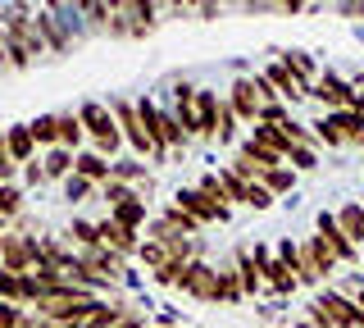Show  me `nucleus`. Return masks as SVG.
I'll list each match as a JSON object with an SVG mask.
<instances>
[{
	"label": "nucleus",
	"instance_id": "nucleus-8",
	"mask_svg": "<svg viewBox=\"0 0 364 328\" xmlns=\"http://www.w3.org/2000/svg\"><path fill=\"white\" fill-rule=\"evenodd\" d=\"M178 287L187 292V297H196V301H219V269L205 265V260H191Z\"/></svg>",
	"mask_w": 364,
	"mask_h": 328
},
{
	"label": "nucleus",
	"instance_id": "nucleus-30",
	"mask_svg": "<svg viewBox=\"0 0 364 328\" xmlns=\"http://www.w3.org/2000/svg\"><path fill=\"white\" fill-rule=\"evenodd\" d=\"M333 123L341 128V142H346V146H364V115L341 110V115H333Z\"/></svg>",
	"mask_w": 364,
	"mask_h": 328
},
{
	"label": "nucleus",
	"instance_id": "nucleus-2",
	"mask_svg": "<svg viewBox=\"0 0 364 328\" xmlns=\"http://www.w3.org/2000/svg\"><path fill=\"white\" fill-rule=\"evenodd\" d=\"M77 119H82V132L91 137V146H96V155H109L123 146V132H119V123H114V110L105 105V100H82L77 105Z\"/></svg>",
	"mask_w": 364,
	"mask_h": 328
},
{
	"label": "nucleus",
	"instance_id": "nucleus-39",
	"mask_svg": "<svg viewBox=\"0 0 364 328\" xmlns=\"http://www.w3.org/2000/svg\"><path fill=\"white\" fill-rule=\"evenodd\" d=\"M0 301L23 305V278H18V274H9V269H0Z\"/></svg>",
	"mask_w": 364,
	"mask_h": 328
},
{
	"label": "nucleus",
	"instance_id": "nucleus-48",
	"mask_svg": "<svg viewBox=\"0 0 364 328\" xmlns=\"http://www.w3.org/2000/svg\"><path fill=\"white\" fill-rule=\"evenodd\" d=\"M0 160H9V151H5V132H0Z\"/></svg>",
	"mask_w": 364,
	"mask_h": 328
},
{
	"label": "nucleus",
	"instance_id": "nucleus-11",
	"mask_svg": "<svg viewBox=\"0 0 364 328\" xmlns=\"http://www.w3.org/2000/svg\"><path fill=\"white\" fill-rule=\"evenodd\" d=\"M314 237L328 246V255H333L337 265H355V260H360V251L346 242V237H341V228H337V214H328V210L318 214V233H314Z\"/></svg>",
	"mask_w": 364,
	"mask_h": 328
},
{
	"label": "nucleus",
	"instance_id": "nucleus-49",
	"mask_svg": "<svg viewBox=\"0 0 364 328\" xmlns=\"http://www.w3.org/2000/svg\"><path fill=\"white\" fill-rule=\"evenodd\" d=\"M355 305H360V314H364V287H360V297H355Z\"/></svg>",
	"mask_w": 364,
	"mask_h": 328
},
{
	"label": "nucleus",
	"instance_id": "nucleus-40",
	"mask_svg": "<svg viewBox=\"0 0 364 328\" xmlns=\"http://www.w3.org/2000/svg\"><path fill=\"white\" fill-rule=\"evenodd\" d=\"M310 128H314V137L323 142V146H346V142H341V128L333 123V115H323L318 123H310Z\"/></svg>",
	"mask_w": 364,
	"mask_h": 328
},
{
	"label": "nucleus",
	"instance_id": "nucleus-50",
	"mask_svg": "<svg viewBox=\"0 0 364 328\" xmlns=\"http://www.w3.org/2000/svg\"><path fill=\"white\" fill-rule=\"evenodd\" d=\"M0 237H5V223H0Z\"/></svg>",
	"mask_w": 364,
	"mask_h": 328
},
{
	"label": "nucleus",
	"instance_id": "nucleus-47",
	"mask_svg": "<svg viewBox=\"0 0 364 328\" xmlns=\"http://www.w3.org/2000/svg\"><path fill=\"white\" fill-rule=\"evenodd\" d=\"M337 9H341V14H355V18L364 14V5H337Z\"/></svg>",
	"mask_w": 364,
	"mask_h": 328
},
{
	"label": "nucleus",
	"instance_id": "nucleus-4",
	"mask_svg": "<svg viewBox=\"0 0 364 328\" xmlns=\"http://www.w3.org/2000/svg\"><path fill=\"white\" fill-rule=\"evenodd\" d=\"M337 269V260L328 255V246L318 237H301L296 242V282H323Z\"/></svg>",
	"mask_w": 364,
	"mask_h": 328
},
{
	"label": "nucleus",
	"instance_id": "nucleus-9",
	"mask_svg": "<svg viewBox=\"0 0 364 328\" xmlns=\"http://www.w3.org/2000/svg\"><path fill=\"white\" fill-rule=\"evenodd\" d=\"M228 105H232L237 119H246L250 128H255V119H259V87H255V73L232 78V87H228Z\"/></svg>",
	"mask_w": 364,
	"mask_h": 328
},
{
	"label": "nucleus",
	"instance_id": "nucleus-34",
	"mask_svg": "<svg viewBox=\"0 0 364 328\" xmlns=\"http://www.w3.org/2000/svg\"><path fill=\"white\" fill-rule=\"evenodd\" d=\"M159 219L173 223V228H178V233H187V237H196V233H200V223L191 219V214L182 210V206H164V214H159Z\"/></svg>",
	"mask_w": 364,
	"mask_h": 328
},
{
	"label": "nucleus",
	"instance_id": "nucleus-20",
	"mask_svg": "<svg viewBox=\"0 0 364 328\" xmlns=\"http://www.w3.org/2000/svg\"><path fill=\"white\" fill-rule=\"evenodd\" d=\"M37 32H41V41H46V51L50 55H64L68 51V32L60 18H50V9H37Z\"/></svg>",
	"mask_w": 364,
	"mask_h": 328
},
{
	"label": "nucleus",
	"instance_id": "nucleus-25",
	"mask_svg": "<svg viewBox=\"0 0 364 328\" xmlns=\"http://www.w3.org/2000/svg\"><path fill=\"white\" fill-rule=\"evenodd\" d=\"M250 142H259V146H269L273 155H282V160H287L291 155V137L282 128H273V123H255V128H250Z\"/></svg>",
	"mask_w": 364,
	"mask_h": 328
},
{
	"label": "nucleus",
	"instance_id": "nucleus-38",
	"mask_svg": "<svg viewBox=\"0 0 364 328\" xmlns=\"http://www.w3.org/2000/svg\"><path fill=\"white\" fill-rule=\"evenodd\" d=\"M287 164L296 169V174H314V169H318V155H314V146H291Z\"/></svg>",
	"mask_w": 364,
	"mask_h": 328
},
{
	"label": "nucleus",
	"instance_id": "nucleus-44",
	"mask_svg": "<svg viewBox=\"0 0 364 328\" xmlns=\"http://www.w3.org/2000/svg\"><path fill=\"white\" fill-rule=\"evenodd\" d=\"M18 324H23V310L9 305V301H0V328H18Z\"/></svg>",
	"mask_w": 364,
	"mask_h": 328
},
{
	"label": "nucleus",
	"instance_id": "nucleus-3",
	"mask_svg": "<svg viewBox=\"0 0 364 328\" xmlns=\"http://www.w3.org/2000/svg\"><path fill=\"white\" fill-rule=\"evenodd\" d=\"M109 110H114V123H119V132H123V142L136 151V160H159V151H155V142L146 137V128H141V119H136V100H123V96H114L109 100ZM164 164V160H159Z\"/></svg>",
	"mask_w": 364,
	"mask_h": 328
},
{
	"label": "nucleus",
	"instance_id": "nucleus-37",
	"mask_svg": "<svg viewBox=\"0 0 364 328\" xmlns=\"http://www.w3.org/2000/svg\"><path fill=\"white\" fill-rule=\"evenodd\" d=\"M136 260H141L146 269H164V265H168V251H164L159 242H151V237H146V242L136 246Z\"/></svg>",
	"mask_w": 364,
	"mask_h": 328
},
{
	"label": "nucleus",
	"instance_id": "nucleus-15",
	"mask_svg": "<svg viewBox=\"0 0 364 328\" xmlns=\"http://www.w3.org/2000/svg\"><path fill=\"white\" fill-rule=\"evenodd\" d=\"M173 206H182V210H187V214H191V219H196V223H200V228H205V223H228V214H223V210H214V206H210V201H205V196H200V191H196V187H178V196H173Z\"/></svg>",
	"mask_w": 364,
	"mask_h": 328
},
{
	"label": "nucleus",
	"instance_id": "nucleus-6",
	"mask_svg": "<svg viewBox=\"0 0 364 328\" xmlns=\"http://www.w3.org/2000/svg\"><path fill=\"white\" fill-rule=\"evenodd\" d=\"M250 260H255V269H259V274H264V287L282 292V297H287V292L296 287V274H291V269H287V265H282L278 255L269 251L264 242H255V246H250Z\"/></svg>",
	"mask_w": 364,
	"mask_h": 328
},
{
	"label": "nucleus",
	"instance_id": "nucleus-18",
	"mask_svg": "<svg viewBox=\"0 0 364 328\" xmlns=\"http://www.w3.org/2000/svg\"><path fill=\"white\" fill-rule=\"evenodd\" d=\"M73 174L87 178V183H96V187H105L109 183V160H105V155H96V151H77L73 155Z\"/></svg>",
	"mask_w": 364,
	"mask_h": 328
},
{
	"label": "nucleus",
	"instance_id": "nucleus-35",
	"mask_svg": "<svg viewBox=\"0 0 364 328\" xmlns=\"http://www.w3.org/2000/svg\"><path fill=\"white\" fill-rule=\"evenodd\" d=\"M28 132H32V142H37V146H46V151H50V146H60V142H55V115L32 119V123H28Z\"/></svg>",
	"mask_w": 364,
	"mask_h": 328
},
{
	"label": "nucleus",
	"instance_id": "nucleus-41",
	"mask_svg": "<svg viewBox=\"0 0 364 328\" xmlns=\"http://www.w3.org/2000/svg\"><path fill=\"white\" fill-rule=\"evenodd\" d=\"M91 191H96V183H87V178H77V174L64 178V201H73V206H77V201H87Z\"/></svg>",
	"mask_w": 364,
	"mask_h": 328
},
{
	"label": "nucleus",
	"instance_id": "nucleus-13",
	"mask_svg": "<svg viewBox=\"0 0 364 328\" xmlns=\"http://www.w3.org/2000/svg\"><path fill=\"white\" fill-rule=\"evenodd\" d=\"M119 14L128 18V37H146V32L159 28L164 5H151V0H128V5H119Z\"/></svg>",
	"mask_w": 364,
	"mask_h": 328
},
{
	"label": "nucleus",
	"instance_id": "nucleus-33",
	"mask_svg": "<svg viewBox=\"0 0 364 328\" xmlns=\"http://www.w3.org/2000/svg\"><path fill=\"white\" fill-rule=\"evenodd\" d=\"M219 301H246V292H242V274H237V265L219 269Z\"/></svg>",
	"mask_w": 364,
	"mask_h": 328
},
{
	"label": "nucleus",
	"instance_id": "nucleus-32",
	"mask_svg": "<svg viewBox=\"0 0 364 328\" xmlns=\"http://www.w3.org/2000/svg\"><path fill=\"white\" fill-rule=\"evenodd\" d=\"M68 237L77 242V251H96V246H100V233H96L91 219H73V223H68Z\"/></svg>",
	"mask_w": 364,
	"mask_h": 328
},
{
	"label": "nucleus",
	"instance_id": "nucleus-26",
	"mask_svg": "<svg viewBox=\"0 0 364 328\" xmlns=\"http://www.w3.org/2000/svg\"><path fill=\"white\" fill-rule=\"evenodd\" d=\"M109 219L136 233V228H146V223H151V206H146V201H123L119 210H109Z\"/></svg>",
	"mask_w": 364,
	"mask_h": 328
},
{
	"label": "nucleus",
	"instance_id": "nucleus-43",
	"mask_svg": "<svg viewBox=\"0 0 364 328\" xmlns=\"http://www.w3.org/2000/svg\"><path fill=\"white\" fill-rule=\"evenodd\" d=\"M246 206H250V210H269V206H273L269 187H264V183H250V191H246Z\"/></svg>",
	"mask_w": 364,
	"mask_h": 328
},
{
	"label": "nucleus",
	"instance_id": "nucleus-28",
	"mask_svg": "<svg viewBox=\"0 0 364 328\" xmlns=\"http://www.w3.org/2000/svg\"><path fill=\"white\" fill-rule=\"evenodd\" d=\"M219 183H223V196H228V206H246V191H250V183L242 174H237L232 164H223L219 169Z\"/></svg>",
	"mask_w": 364,
	"mask_h": 328
},
{
	"label": "nucleus",
	"instance_id": "nucleus-7",
	"mask_svg": "<svg viewBox=\"0 0 364 328\" xmlns=\"http://www.w3.org/2000/svg\"><path fill=\"white\" fill-rule=\"evenodd\" d=\"M310 96H318V100H323V105H328V115H341V110H350V105H355V87H350L346 83V78H337L333 69H328V73H318V83H314V92Z\"/></svg>",
	"mask_w": 364,
	"mask_h": 328
},
{
	"label": "nucleus",
	"instance_id": "nucleus-12",
	"mask_svg": "<svg viewBox=\"0 0 364 328\" xmlns=\"http://www.w3.org/2000/svg\"><path fill=\"white\" fill-rule=\"evenodd\" d=\"M96 233H100V246L114 251V255H123V260H132L136 246H141V237L132 228H123V223H114V219H96Z\"/></svg>",
	"mask_w": 364,
	"mask_h": 328
},
{
	"label": "nucleus",
	"instance_id": "nucleus-17",
	"mask_svg": "<svg viewBox=\"0 0 364 328\" xmlns=\"http://www.w3.org/2000/svg\"><path fill=\"white\" fill-rule=\"evenodd\" d=\"M5 151L14 164H32L37 160V142H32L28 123H14V128H5Z\"/></svg>",
	"mask_w": 364,
	"mask_h": 328
},
{
	"label": "nucleus",
	"instance_id": "nucleus-16",
	"mask_svg": "<svg viewBox=\"0 0 364 328\" xmlns=\"http://www.w3.org/2000/svg\"><path fill=\"white\" fill-rule=\"evenodd\" d=\"M278 64H282V69H287V73L296 78V83H301V92H305V96L314 92V83H318V69H314V60H310L305 51H282V55H278Z\"/></svg>",
	"mask_w": 364,
	"mask_h": 328
},
{
	"label": "nucleus",
	"instance_id": "nucleus-22",
	"mask_svg": "<svg viewBox=\"0 0 364 328\" xmlns=\"http://www.w3.org/2000/svg\"><path fill=\"white\" fill-rule=\"evenodd\" d=\"M82 137H87V132H82V119H77V115H55V142H60L64 146V151H82Z\"/></svg>",
	"mask_w": 364,
	"mask_h": 328
},
{
	"label": "nucleus",
	"instance_id": "nucleus-36",
	"mask_svg": "<svg viewBox=\"0 0 364 328\" xmlns=\"http://www.w3.org/2000/svg\"><path fill=\"white\" fill-rule=\"evenodd\" d=\"M100 196H105V206H109V210H119L123 201H141V196H136V187H128V183H114V178H109L105 187H100Z\"/></svg>",
	"mask_w": 364,
	"mask_h": 328
},
{
	"label": "nucleus",
	"instance_id": "nucleus-14",
	"mask_svg": "<svg viewBox=\"0 0 364 328\" xmlns=\"http://www.w3.org/2000/svg\"><path fill=\"white\" fill-rule=\"evenodd\" d=\"M219 92H210V87H196V137L200 142H214L219 137Z\"/></svg>",
	"mask_w": 364,
	"mask_h": 328
},
{
	"label": "nucleus",
	"instance_id": "nucleus-45",
	"mask_svg": "<svg viewBox=\"0 0 364 328\" xmlns=\"http://www.w3.org/2000/svg\"><path fill=\"white\" fill-rule=\"evenodd\" d=\"M23 178H28L32 187H41V183H46V169H41V160H32L28 169H23Z\"/></svg>",
	"mask_w": 364,
	"mask_h": 328
},
{
	"label": "nucleus",
	"instance_id": "nucleus-31",
	"mask_svg": "<svg viewBox=\"0 0 364 328\" xmlns=\"http://www.w3.org/2000/svg\"><path fill=\"white\" fill-rule=\"evenodd\" d=\"M196 191L205 201H210L214 210H223V214H232V206H228V196H223V183H219V174H205L200 183H196Z\"/></svg>",
	"mask_w": 364,
	"mask_h": 328
},
{
	"label": "nucleus",
	"instance_id": "nucleus-42",
	"mask_svg": "<svg viewBox=\"0 0 364 328\" xmlns=\"http://www.w3.org/2000/svg\"><path fill=\"white\" fill-rule=\"evenodd\" d=\"M237 137V115H232V105H228V100H223V105H219V137H214V142H232Z\"/></svg>",
	"mask_w": 364,
	"mask_h": 328
},
{
	"label": "nucleus",
	"instance_id": "nucleus-21",
	"mask_svg": "<svg viewBox=\"0 0 364 328\" xmlns=\"http://www.w3.org/2000/svg\"><path fill=\"white\" fill-rule=\"evenodd\" d=\"M109 178H114V183H128V187H146V183H151L146 160H136V155H128V160H109Z\"/></svg>",
	"mask_w": 364,
	"mask_h": 328
},
{
	"label": "nucleus",
	"instance_id": "nucleus-1",
	"mask_svg": "<svg viewBox=\"0 0 364 328\" xmlns=\"http://www.w3.org/2000/svg\"><path fill=\"white\" fill-rule=\"evenodd\" d=\"M136 119H141L146 137L155 142L159 160H168V155H182V151H187V137H182V128H178L173 110H164L155 96H141V100H136Z\"/></svg>",
	"mask_w": 364,
	"mask_h": 328
},
{
	"label": "nucleus",
	"instance_id": "nucleus-5",
	"mask_svg": "<svg viewBox=\"0 0 364 328\" xmlns=\"http://www.w3.org/2000/svg\"><path fill=\"white\" fill-rule=\"evenodd\" d=\"M0 269H9V274H32V269H37V237H28V233L0 237Z\"/></svg>",
	"mask_w": 364,
	"mask_h": 328
},
{
	"label": "nucleus",
	"instance_id": "nucleus-19",
	"mask_svg": "<svg viewBox=\"0 0 364 328\" xmlns=\"http://www.w3.org/2000/svg\"><path fill=\"white\" fill-rule=\"evenodd\" d=\"M337 228H341V237H346V242L360 251V242H364V206H360V201H346V206L337 210Z\"/></svg>",
	"mask_w": 364,
	"mask_h": 328
},
{
	"label": "nucleus",
	"instance_id": "nucleus-46",
	"mask_svg": "<svg viewBox=\"0 0 364 328\" xmlns=\"http://www.w3.org/2000/svg\"><path fill=\"white\" fill-rule=\"evenodd\" d=\"M196 14L205 18V23H214V18H223V5H196Z\"/></svg>",
	"mask_w": 364,
	"mask_h": 328
},
{
	"label": "nucleus",
	"instance_id": "nucleus-29",
	"mask_svg": "<svg viewBox=\"0 0 364 328\" xmlns=\"http://www.w3.org/2000/svg\"><path fill=\"white\" fill-rule=\"evenodd\" d=\"M259 183H264V187H269V196L278 201V196H287V191H296V169H291V164H278V169H269Z\"/></svg>",
	"mask_w": 364,
	"mask_h": 328
},
{
	"label": "nucleus",
	"instance_id": "nucleus-10",
	"mask_svg": "<svg viewBox=\"0 0 364 328\" xmlns=\"http://www.w3.org/2000/svg\"><path fill=\"white\" fill-rule=\"evenodd\" d=\"M314 305L323 310V319L333 324V328H364V314H360V305H355V301H346L341 292H323V297H318Z\"/></svg>",
	"mask_w": 364,
	"mask_h": 328
},
{
	"label": "nucleus",
	"instance_id": "nucleus-27",
	"mask_svg": "<svg viewBox=\"0 0 364 328\" xmlns=\"http://www.w3.org/2000/svg\"><path fill=\"white\" fill-rule=\"evenodd\" d=\"M237 274H242V292H246V297H255V292L264 287V274H259L255 260H250V246H237Z\"/></svg>",
	"mask_w": 364,
	"mask_h": 328
},
{
	"label": "nucleus",
	"instance_id": "nucleus-24",
	"mask_svg": "<svg viewBox=\"0 0 364 328\" xmlns=\"http://www.w3.org/2000/svg\"><path fill=\"white\" fill-rule=\"evenodd\" d=\"M41 169H46V183H64V178L73 174V151H64V146H50V151L41 155Z\"/></svg>",
	"mask_w": 364,
	"mask_h": 328
},
{
	"label": "nucleus",
	"instance_id": "nucleus-23",
	"mask_svg": "<svg viewBox=\"0 0 364 328\" xmlns=\"http://www.w3.org/2000/svg\"><path fill=\"white\" fill-rule=\"evenodd\" d=\"M264 83H269V87H273V92H278L282 100H291V105H296V100H301V96H305V92H301V83H296V78H291L287 69H282V64H278V60H273V64H269V69H264Z\"/></svg>",
	"mask_w": 364,
	"mask_h": 328
}]
</instances>
